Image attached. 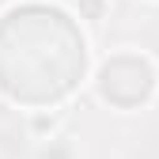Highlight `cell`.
Listing matches in <instances>:
<instances>
[{"instance_id":"1","label":"cell","mask_w":159,"mask_h":159,"mask_svg":"<svg viewBox=\"0 0 159 159\" xmlns=\"http://www.w3.org/2000/svg\"><path fill=\"white\" fill-rule=\"evenodd\" d=\"M102 98L117 106H136L144 102L148 91H152V68L136 57H114V61L102 68Z\"/></svg>"},{"instance_id":"2","label":"cell","mask_w":159,"mask_h":159,"mask_svg":"<svg viewBox=\"0 0 159 159\" xmlns=\"http://www.w3.org/2000/svg\"><path fill=\"white\" fill-rule=\"evenodd\" d=\"M80 8H84L91 19H98V15H102V0H80Z\"/></svg>"}]
</instances>
